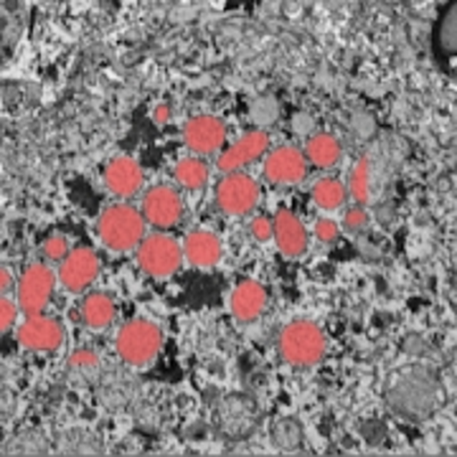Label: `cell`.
<instances>
[{"label": "cell", "instance_id": "6da1fadb", "mask_svg": "<svg viewBox=\"0 0 457 457\" xmlns=\"http://www.w3.org/2000/svg\"><path fill=\"white\" fill-rule=\"evenodd\" d=\"M145 219L130 204H114L104 209L97 221L99 242L112 252H130L145 237Z\"/></svg>", "mask_w": 457, "mask_h": 457}, {"label": "cell", "instance_id": "7a4b0ae2", "mask_svg": "<svg viewBox=\"0 0 457 457\" xmlns=\"http://www.w3.org/2000/svg\"><path fill=\"white\" fill-rule=\"evenodd\" d=\"M163 345V333L147 318H132L125 326L120 328L114 348L120 353V359L125 361L132 369H145L153 361L158 359Z\"/></svg>", "mask_w": 457, "mask_h": 457}, {"label": "cell", "instance_id": "3957f363", "mask_svg": "<svg viewBox=\"0 0 457 457\" xmlns=\"http://www.w3.org/2000/svg\"><path fill=\"white\" fill-rule=\"evenodd\" d=\"M279 356L290 366L308 369L326 356V336L312 320H293L279 333Z\"/></svg>", "mask_w": 457, "mask_h": 457}, {"label": "cell", "instance_id": "277c9868", "mask_svg": "<svg viewBox=\"0 0 457 457\" xmlns=\"http://www.w3.org/2000/svg\"><path fill=\"white\" fill-rule=\"evenodd\" d=\"M135 252H137V267L150 278H170L179 272L183 262V249L168 234L143 237Z\"/></svg>", "mask_w": 457, "mask_h": 457}, {"label": "cell", "instance_id": "5b68a950", "mask_svg": "<svg viewBox=\"0 0 457 457\" xmlns=\"http://www.w3.org/2000/svg\"><path fill=\"white\" fill-rule=\"evenodd\" d=\"M260 198V183L242 170L224 173V179L216 183V206L227 216H246L252 209H257Z\"/></svg>", "mask_w": 457, "mask_h": 457}, {"label": "cell", "instance_id": "8992f818", "mask_svg": "<svg viewBox=\"0 0 457 457\" xmlns=\"http://www.w3.org/2000/svg\"><path fill=\"white\" fill-rule=\"evenodd\" d=\"M99 270H102V264H99L97 252L89 246H77V249H69L64 260L59 262L56 282L66 293L79 295L97 282Z\"/></svg>", "mask_w": 457, "mask_h": 457}, {"label": "cell", "instance_id": "52a82bcc", "mask_svg": "<svg viewBox=\"0 0 457 457\" xmlns=\"http://www.w3.org/2000/svg\"><path fill=\"white\" fill-rule=\"evenodd\" d=\"M56 287V275L46 264H31L23 270L16 285V305L26 315L44 312L51 303V295Z\"/></svg>", "mask_w": 457, "mask_h": 457}, {"label": "cell", "instance_id": "ba28073f", "mask_svg": "<svg viewBox=\"0 0 457 457\" xmlns=\"http://www.w3.org/2000/svg\"><path fill=\"white\" fill-rule=\"evenodd\" d=\"M264 163H262V173L264 180L279 186V188H290L303 183L308 176V161H305V153L297 150L293 145H279L270 153L262 155Z\"/></svg>", "mask_w": 457, "mask_h": 457}, {"label": "cell", "instance_id": "9c48e42d", "mask_svg": "<svg viewBox=\"0 0 457 457\" xmlns=\"http://www.w3.org/2000/svg\"><path fill=\"white\" fill-rule=\"evenodd\" d=\"M18 345L31 353H54L64 343V326L44 312L26 315V320L16 330Z\"/></svg>", "mask_w": 457, "mask_h": 457}, {"label": "cell", "instance_id": "30bf717a", "mask_svg": "<svg viewBox=\"0 0 457 457\" xmlns=\"http://www.w3.org/2000/svg\"><path fill=\"white\" fill-rule=\"evenodd\" d=\"M140 213L145 224L155 228H170L183 219V198L173 186H153L143 196Z\"/></svg>", "mask_w": 457, "mask_h": 457}, {"label": "cell", "instance_id": "8fae6325", "mask_svg": "<svg viewBox=\"0 0 457 457\" xmlns=\"http://www.w3.org/2000/svg\"><path fill=\"white\" fill-rule=\"evenodd\" d=\"M183 140L194 155H216L227 143V125L216 114H198L183 125Z\"/></svg>", "mask_w": 457, "mask_h": 457}, {"label": "cell", "instance_id": "7c38bea8", "mask_svg": "<svg viewBox=\"0 0 457 457\" xmlns=\"http://www.w3.org/2000/svg\"><path fill=\"white\" fill-rule=\"evenodd\" d=\"M270 147V137L264 130H246L245 135H239L228 147H221L216 155V168L221 173H231V170H242L249 163H257L262 155Z\"/></svg>", "mask_w": 457, "mask_h": 457}, {"label": "cell", "instance_id": "4fadbf2b", "mask_svg": "<svg viewBox=\"0 0 457 457\" xmlns=\"http://www.w3.org/2000/svg\"><path fill=\"white\" fill-rule=\"evenodd\" d=\"M272 239L278 245L279 254L287 260H300L308 252V228L300 221V216L290 209H279L272 219Z\"/></svg>", "mask_w": 457, "mask_h": 457}, {"label": "cell", "instance_id": "5bb4252c", "mask_svg": "<svg viewBox=\"0 0 457 457\" xmlns=\"http://www.w3.org/2000/svg\"><path fill=\"white\" fill-rule=\"evenodd\" d=\"M104 186L117 198H132L143 188V168L130 155H117L104 168Z\"/></svg>", "mask_w": 457, "mask_h": 457}, {"label": "cell", "instance_id": "9a60e30c", "mask_svg": "<svg viewBox=\"0 0 457 457\" xmlns=\"http://www.w3.org/2000/svg\"><path fill=\"white\" fill-rule=\"evenodd\" d=\"M183 260L188 262L196 270H212L224 257V245L219 239V234H213L209 228H196L183 239Z\"/></svg>", "mask_w": 457, "mask_h": 457}, {"label": "cell", "instance_id": "2e32d148", "mask_svg": "<svg viewBox=\"0 0 457 457\" xmlns=\"http://www.w3.org/2000/svg\"><path fill=\"white\" fill-rule=\"evenodd\" d=\"M267 308V290L257 279H245L228 297V311L239 323H254Z\"/></svg>", "mask_w": 457, "mask_h": 457}, {"label": "cell", "instance_id": "e0dca14e", "mask_svg": "<svg viewBox=\"0 0 457 457\" xmlns=\"http://www.w3.org/2000/svg\"><path fill=\"white\" fill-rule=\"evenodd\" d=\"M23 3L21 0H0V62L8 59L16 49L23 33Z\"/></svg>", "mask_w": 457, "mask_h": 457}, {"label": "cell", "instance_id": "ac0fdd59", "mask_svg": "<svg viewBox=\"0 0 457 457\" xmlns=\"http://www.w3.org/2000/svg\"><path fill=\"white\" fill-rule=\"evenodd\" d=\"M343 158V145L341 140L330 132H318V135H311L308 143H305V161L308 165H315V168H333V165L341 163Z\"/></svg>", "mask_w": 457, "mask_h": 457}, {"label": "cell", "instance_id": "d6986e66", "mask_svg": "<svg viewBox=\"0 0 457 457\" xmlns=\"http://www.w3.org/2000/svg\"><path fill=\"white\" fill-rule=\"evenodd\" d=\"M114 300L104 293L84 295L79 303V318L87 328L92 330H104L114 323Z\"/></svg>", "mask_w": 457, "mask_h": 457}, {"label": "cell", "instance_id": "ffe728a7", "mask_svg": "<svg viewBox=\"0 0 457 457\" xmlns=\"http://www.w3.org/2000/svg\"><path fill=\"white\" fill-rule=\"evenodd\" d=\"M209 176H212V168H209V163L201 155L191 153L188 158H180L179 163H176V183H179L180 188H186V191L206 188Z\"/></svg>", "mask_w": 457, "mask_h": 457}, {"label": "cell", "instance_id": "44dd1931", "mask_svg": "<svg viewBox=\"0 0 457 457\" xmlns=\"http://www.w3.org/2000/svg\"><path fill=\"white\" fill-rule=\"evenodd\" d=\"M312 204L320 209V212H336L341 209L348 198V191L338 179H320L312 183Z\"/></svg>", "mask_w": 457, "mask_h": 457}, {"label": "cell", "instance_id": "7402d4cb", "mask_svg": "<svg viewBox=\"0 0 457 457\" xmlns=\"http://www.w3.org/2000/svg\"><path fill=\"white\" fill-rule=\"evenodd\" d=\"M348 196L353 198L356 204L366 206L371 201V161H359L351 170V180H348Z\"/></svg>", "mask_w": 457, "mask_h": 457}, {"label": "cell", "instance_id": "603a6c76", "mask_svg": "<svg viewBox=\"0 0 457 457\" xmlns=\"http://www.w3.org/2000/svg\"><path fill=\"white\" fill-rule=\"evenodd\" d=\"M455 3H450V8L442 13L440 26H437V44H440V49L447 51V54L455 51Z\"/></svg>", "mask_w": 457, "mask_h": 457}, {"label": "cell", "instance_id": "cb8c5ba5", "mask_svg": "<svg viewBox=\"0 0 457 457\" xmlns=\"http://www.w3.org/2000/svg\"><path fill=\"white\" fill-rule=\"evenodd\" d=\"M69 249H71V246H69V239L62 237V234H51V237H46V239L41 242V252H44V257L49 262H62Z\"/></svg>", "mask_w": 457, "mask_h": 457}, {"label": "cell", "instance_id": "d4e9b609", "mask_svg": "<svg viewBox=\"0 0 457 457\" xmlns=\"http://www.w3.org/2000/svg\"><path fill=\"white\" fill-rule=\"evenodd\" d=\"M312 234H315V239L318 242H323V245H333L338 237H341V227H338V221L336 219H318L315 221V227H312Z\"/></svg>", "mask_w": 457, "mask_h": 457}, {"label": "cell", "instance_id": "484cf974", "mask_svg": "<svg viewBox=\"0 0 457 457\" xmlns=\"http://www.w3.org/2000/svg\"><path fill=\"white\" fill-rule=\"evenodd\" d=\"M249 237H252L254 242H260V245L272 242V219H267V216H254V219L249 221Z\"/></svg>", "mask_w": 457, "mask_h": 457}, {"label": "cell", "instance_id": "4316f807", "mask_svg": "<svg viewBox=\"0 0 457 457\" xmlns=\"http://www.w3.org/2000/svg\"><path fill=\"white\" fill-rule=\"evenodd\" d=\"M18 312L21 311H18L16 300H8L5 295H0V333H5V330L16 326Z\"/></svg>", "mask_w": 457, "mask_h": 457}, {"label": "cell", "instance_id": "83f0119b", "mask_svg": "<svg viewBox=\"0 0 457 457\" xmlns=\"http://www.w3.org/2000/svg\"><path fill=\"white\" fill-rule=\"evenodd\" d=\"M366 224H369V213H366V209L361 204L359 206H351L345 212V216H343V227L348 228V231H363Z\"/></svg>", "mask_w": 457, "mask_h": 457}, {"label": "cell", "instance_id": "f1b7e54d", "mask_svg": "<svg viewBox=\"0 0 457 457\" xmlns=\"http://www.w3.org/2000/svg\"><path fill=\"white\" fill-rule=\"evenodd\" d=\"M99 361L97 356L92 353V351H77L74 356H71V366L74 369H84V371H89V369H95Z\"/></svg>", "mask_w": 457, "mask_h": 457}, {"label": "cell", "instance_id": "f546056e", "mask_svg": "<svg viewBox=\"0 0 457 457\" xmlns=\"http://www.w3.org/2000/svg\"><path fill=\"white\" fill-rule=\"evenodd\" d=\"M13 282H16V279H13V275H11V270L0 264V295L8 293V290L13 287Z\"/></svg>", "mask_w": 457, "mask_h": 457}, {"label": "cell", "instance_id": "4dcf8cb0", "mask_svg": "<svg viewBox=\"0 0 457 457\" xmlns=\"http://www.w3.org/2000/svg\"><path fill=\"white\" fill-rule=\"evenodd\" d=\"M155 117H158V120L163 122V120H168V110H158V112H155Z\"/></svg>", "mask_w": 457, "mask_h": 457}]
</instances>
